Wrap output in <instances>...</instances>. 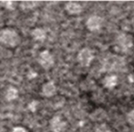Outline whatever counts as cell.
Returning a JSON list of instances; mask_svg holds the SVG:
<instances>
[{"label": "cell", "mask_w": 134, "mask_h": 132, "mask_svg": "<svg viewBox=\"0 0 134 132\" xmlns=\"http://www.w3.org/2000/svg\"><path fill=\"white\" fill-rule=\"evenodd\" d=\"M38 5V2L35 1H23L20 3V7L23 9H32Z\"/></svg>", "instance_id": "cell-12"}, {"label": "cell", "mask_w": 134, "mask_h": 132, "mask_svg": "<svg viewBox=\"0 0 134 132\" xmlns=\"http://www.w3.org/2000/svg\"><path fill=\"white\" fill-rule=\"evenodd\" d=\"M95 132H112V131H111V129L110 128V127H109L108 124H106L103 123V124H99V125L96 128V129H95Z\"/></svg>", "instance_id": "cell-13"}, {"label": "cell", "mask_w": 134, "mask_h": 132, "mask_svg": "<svg viewBox=\"0 0 134 132\" xmlns=\"http://www.w3.org/2000/svg\"><path fill=\"white\" fill-rule=\"evenodd\" d=\"M10 132H27V130L25 129V128H22V127H16V128H14L12 131Z\"/></svg>", "instance_id": "cell-17"}, {"label": "cell", "mask_w": 134, "mask_h": 132, "mask_svg": "<svg viewBox=\"0 0 134 132\" xmlns=\"http://www.w3.org/2000/svg\"><path fill=\"white\" fill-rule=\"evenodd\" d=\"M18 97V90L14 87H9L5 93V99L8 101H12Z\"/></svg>", "instance_id": "cell-11"}, {"label": "cell", "mask_w": 134, "mask_h": 132, "mask_svg": "<svg viewBox=\"0 0 134 132\" xmlns=\"http://www.w3.org/2000/svg\"><path fill=\"white\" fill-rule=\"evenodd\" d=\"M38 62L43 69L49 70L54 65V58L48 50H44L39 53Z\"/></svg>", "instance_id": "cell-3"}, {"label": "cell", "mask_w": 134, "mask_h": 132, "mask_svg": "<svg viewBox=\"0 0 134 132\" xmlns=\"http://www.w3.org/2000/svg\"><path fill=\"white\" fill-rule=\"evenodd\" d=\"M65 9L70 15H78L82 12V6L75 2H68L65 5Z\"/></svg>", "instance_id": "cell-8"}, {"label": "cell", "mask_w": 134, "mask_h": 132, "mask_svg": "<svg viewBox=\"0 0 134 132\" xmlns=\"http://www.w3.org/2000/svg\"><path fill=\"white\" fill-rule=\"evenodd\" d=\"M20 42L18 33L12 28H5L0 31V43L9 48L17 46Z\"/></svg>", "instance_id": "cell-1"}, {"label": "cell", "mask_w": 134, "mask_h": 132, "mask_svg": "<svg viewBox=\"0 0 134 132\" xmlns=\"http://www.w3.org/2000/svg\"><path fill=\"white\" fill-rule=\"evenodd\" d=\"M67 122L60 116H54L49 121V128L53 132H64L67 128Z\"/></svg>", "instance_id": "cell-4"}, {"label": "cell", "mask_w": 134, "mask_h": 132, "mask_svg": "<svg viewBox=\"0 0 134 132\" xmlns=\"http://www.w3.org/2000/svg\"><path fill=\"white\" fill-rule=\"evenodd\" d=\"M104 22V19L97 15L91 16L86 21V27L90 31H97L100 30L102 27Z\"/></svg>", "instance_id": "cell-6"}, {"label": "cell", "mask_w": 134, "mask_h": 132, "mask_svg": "<svg viewBox=\"0 0 134 132\" xmlns=\"http://www.w3.org/2000/svg\"><path fill=\"white\" fill-rule=\"evenodd\" d=\"M31 34L32 38H34V40L38 41H43L46 38V33L42 28H35V29H34L31 31Z\"/></svg>", "instance_id": "cell-10"}, {"label": "cell", "mask_w": 134, "mask_h": 132, "mask_svg": "<svg viewBox=\"0 0 134 132\" xmlns=\"http://www.w3.org/2000/svg\"><path fill=\"white\" fill-rule=\"evenodd\" d=\"M103 84L106 88L112 89L118 84V77L116 75H108L106 76L103 81Z\"/></svg>", "instance_id": "cell-9"}, {"label": "cell", "mask_w": 134, "mask_h": 132, "mask_svg": "<svg viewBox=\"0 0 134 132\" xmlns=\"http://www.w3.org/2000/svg\"><path fill=\"white\" fill-rule=\"evenodd\" d=\"M2 4L8 9L13 10L15 9V2H13V1H2Z\"/></svg>", "instance_id": "cell-15"}, {"label": "cell", "mask_w": 134, "mask_h": 132, "mask_svg": "<svg viewBox=\"0 0 134 132\" xmlns=\"http://www.w3.org/2000/svg\"><path fill=\"white\" fill-rule=\"evenodd\" d=\"M42 93L45 97L49 98L57 93V87L53 81H48L46 84L43 85L42 88Z\"/></svg>", "instance_id": "cell-7"}, {"label": "cell", "mask_w": 134, "mask_h": 132, "mask_svg": "<svg viewBox=\"0 0 134 132\" xmlns=\"http://www.w3.org/2000/svg\"><path fill=\"white\" fill-rule=\"evenodd\" d=\"M126 120H127V122L131 126L134 127V108L127 113V115H126Z\"/></svg>", "instance_id": "cell-14"}, {"label": "cell", "mask_w": 134, "mask_h": 132, "mask_svg": "<svg viewBox=\"0 0 134 132\" xmlns=\"http://www.w3.org/2000/svg\"><path fill=\"white\" fill-rule=\"evenodd\" d=\"M38 103L35 100L31 102L29 104H28V109L31 111V112H35L36 110V108H37V106H38Z\"/></svg>", "instance_id": "cell-16"}, {"label": "cell", "mask_w": 134, "mask_h": 132, "mask_svg": "<svg viewBox=\"0 0 134 132\" xmlns=\"http://www.w3.org/2000/svg\"><path fill=\"white\" fill-rule=\"evenodd\" d=\"M94 59V55L93 51L89 48H83L81 49L77 56V59L79 63L82 67H90V63Z\"/></svg>", "instance_id": "cell-2"}, {"label": "cell", "mask_w": 134, "mask_h": 132, "mask_svg": "<svg viewBox=\"0 0 134 132\" xmlns=\"http://www.w3.org/2000/svg\"><path fill=\"white\" fill-rule=\"evenodd\" d=\"M117 45L121 50L127 51L132 48L133 45V40L131 35L122 33L117 38Z\"/></svg>", "instance_id": "cell-5"}]
</instances>
